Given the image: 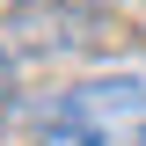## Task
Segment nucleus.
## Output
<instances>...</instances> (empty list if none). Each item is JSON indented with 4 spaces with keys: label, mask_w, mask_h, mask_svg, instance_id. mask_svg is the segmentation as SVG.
I'll return each instance as SVG.
<instances>
[{
    "label": "nucleus",
    "mask_w": 146,
    "mask_h": 146,
    "mask_svg": "<svg viewBox=\"0 0 146 146\" xmlns=\"http://www.w3.org/2000/svg\"><path fill=\"white\" fill-rule=\"evenodd\" d=\"M7 88H15V66H7V51H0V102H7Z\"/></svg>",
    "instance_id": "nucleus-2"
},
{
    "label": "nucleus",
    "mask_w": 146,
    "mask_h": 146,
    "mask_svg": "<svg viewBox=\"0 0 146 146\" xmlns=\"http://www.w3.org/2000/svg\"><path fill=\"white\" fill-rule=\"evenodd\" d=\"M36 146H146V80L102 73L36 110Z\"/></svg>",
    "instance_id": "nucleus-1"
}]
</instances>
